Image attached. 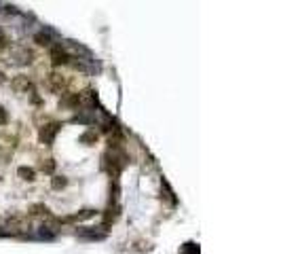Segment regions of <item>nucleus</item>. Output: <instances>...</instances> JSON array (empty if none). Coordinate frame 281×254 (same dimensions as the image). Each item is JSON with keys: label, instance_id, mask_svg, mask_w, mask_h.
<instances>
[{"label": "nucleus", "instance_id": "obj_11", "mask_svg": "<svg viewBox=\"0 0 281 254\" xmlns=\"http://www.w3.org/2000/svg\"><path fill=\"white\" fill-rule=\"evenodd\" d=\"M36 40H38V45H49V36L47 34H36Z\"/></svg>", "mask_w": 281, "mask_h": 254}, {"label": "nucleus", "instance_id": "obj_5", "mask_svg": "<svg viewBox=\"0 0 281 254\" xmlns=\"http://www.w3.org/2000/svg\"><path fill=\"white\" fill-rule=\"evenodd\" d=\"M51 57H53V64H55V66H60V64H63V62L68 60V55L62 51V47H55L53 51H51Z\"/></svg>", "mask_w": 281, "mask_h": 254}, {"label": "nucleus", "instance_id": "obj_2", "mask_svg": "<svg viewBox=\"0 0 281 254\" xmlns=\"http://www.w3.org/2000/svg\"><path fill=\"white\" fill-rule=\"evenodd\" d=\"M13 89L17 91V94H28V91H32V83H30V79L28 77H23V74H19V77H15L13 79Z\"/></svg>", "mask_w": 281, "mask_h": 254}, {"label": "nucleus", "instance_id": "obj_10", "mask_svg": "<svg viewBox=\"0 0 281 254\" xmlns=\"http://www.w3.org/2000/svg\"><path fill=\"white\" fill-rule=\"evenodd\" d=\"M40 170H43V172H47V174H51V172L55 170V163H53V159H47V163H43V165H40Z\"/></svg>", "mask_w": 281, "mask_h": 254}, {"label": "nucleus", "instance_id": "obj_6", "mask_svg": "<svg viewBox=\"0 0 281 254\" xmlns=\"http://www.w3.org/2000/svg\"><path fill=\"white\" fill-rule=\"evenodd\" d=\"M17 174H19L23 180H28V182H32L34 178H36V172H34L32 167H19V170H17Z\"/></svg>", "mask_w": 281, "mask_h": 254}, {"label": "nucleus", "instance_id": "obj_1", "mask_svg": "<svg viewBox=\"0 0 281 254\" xmlns=\"http://www.w3.org/2000/svg\"><path fill=\"white\" fill-rule=\"evenodd\" d=\"M11 60H13V64H30L32 62V51L28 47L17 45V47L11 49Z\"/></svg>", "mask_w": 281, "mask_h": 254}, {"label": "nucleus", "instance_id": "obj_3", "mask_svg": "<svg viewBox=\"0 0 281 254\" xmlns=\"http://www.w3.org/2000/svg\"><path fill=\"white\" fill-rule=\"evenodd\" d=\"M57 129H60V125H57V123H49V125H45L43 129H40V140H43L45 144H49L51 140H53V136L57 134Z\"/></svg>", "mask_w": 281, "mask_h": 254}, {"label": "nucleus", "instance_id": "obj_13", "mask_svg": "<svg viewBox=\"0 0 281 254\" xmlns=\"http://www.w3.org/2000/svg\"><path fill=\"white\" fill-rule=\"evenodd\" d=\"M7 123V112H4V108H0V125Z\"/></svg>", "mask_w": 281, "mask_h": 254}, {"label": "nucleus", "instance_id": "obj_8", "mask_svg": "<svg viewBox=\"0 0 281 254\" xmlns=\"http://www.w3.org/2000/svg\"><path fill=\"white\" fill-rule=\"evenodd\" d=\"M95 140H97V134H95V131H93V129L80 136V142H83V144H89V142H95Z\"/></svg>", "mask_w": 281, "mask_h": 254}, {"label": "nucleus", "instance_id": "obj_14", "mask_svg": "<svg viewBox=\"0 0 281 254\" xmlns=\"http://www.w3.org/2000/svg\"><path fill=\"white\" fill-rule=\"evenodd\" d=\"M2 83H4V74L0 72V85H2Z\"/></svg>", "mask_w": 281, "mask_h": 254}, {"label": "nucleus", "instance_id": "obj_4", "mask_svg": "<svg viewBox=\"0 0 281 254\" xmlns=\"http://www.w3.org/2000/svg\"><path fill=\"white\" fill-rule=\"evenodd\" d=\"M9 229H13V231H26V229H30V222L23 221V218H13V221H9Z\"/></svg>", "mask_w": 281, "mask_h": 254}, {"label": "nucleus", "instance_id": "obj_9", "mask_svg": "<svg viewBox=\"0 0 281 254\" xmlns=\"http://www.w3.org/2000/svg\"><path fill=\"white\" fill-rule=\"evenodd\" d=\"M66 178H60V176H57V178H53V182H51V187H53V189H63V187H66Z\"/></svg>", "mask_w": 281, "mask_h": 254}, {"label": "nucleus", "instance_id": "obj_12", "mask_svg": "<svg viewBox=\"0 0 281 254\" xmlns=\"http://www.w3.org/2000/svg\"><path fill=\"white\" fill-rule=\"evenodd\" d=\"M4 47H7V36H4V32L0 30V51H2Z\"/></svg>", "mask_w": 281, "mask_h": 254}, {"label": "nucleus", "instance_id": "obj_7", "mask_svg": "<svg viewBox=\"0 0 281 254\" xmlns=\"http://www.w3.org/2000/svg\"><path fill=\"white\" fill-rule=\"evenodd\" d=\"M49 87L55 89V91H60L63 87V79L60 77V74H51V77H49Z\"/></svg>", "mask_w": 281, "mask_h": 254}]
</instances>
